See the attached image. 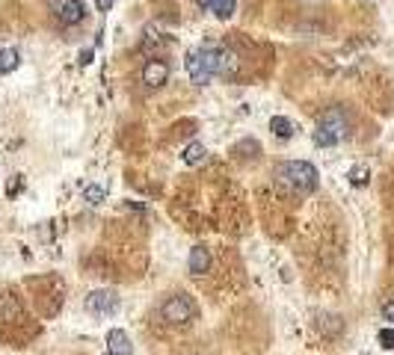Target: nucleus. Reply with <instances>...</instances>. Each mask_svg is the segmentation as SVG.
<instances>
[{"instance_id": "nucleus-16", "label": "nucleus", "mask_w": 394, "mask_h": 355, "mask_svg": "<svg viewBox=\"0 0 394 355\" xmlns=\"http://www.w3.org/2000/svg\"><path fill=\"white\" fill-rule=\"evenodd\" d=\"M368 178H370V172H368L365 166H356V169L350 172V184H353V187H365Z\"/></svg>"}, {"instance_id": "nucleus-21", "label": "nucleus", "mask_w": 394, "mask_h": 355, "mask_svg": "<svg viewBox=\"0 0 394 355\" xmlns=\"http://www.w3.org/2000/svg\"><path fill=\"white\" fill-rule=\"evenodd\" d=\"M92 63V51H81V66H89Z\"/></svg>"}, {"instance_id": "nucleus-13", "label": "nucleus", "mask_w": 394, "mask_h": 355, "mask_svg": "<svg viewBox=\"0 0 394 355\" xmlns=\"http://www.w3.org/2000/svg\"><path fill=\"white\" fill-rule=\"evenodd\" d=\"M270 130L279 136V140H291V136H293V122L285 118V115H273L270 118Z\"/></svg>"}, {"instance_id": "nucleus-5", "label": "nucleus", "mask_w": 394, "mask_h": 355, "mask_svg": "<svg viewBox=\"0 0 394 355\" xmlns=\"http://www.w3.org/2000/svg\"><path fill=\"white\" fill-rule=\"evenodd\" d=\"M48 9L63 27H74L86 18V4L84 0H48Z\"/></svg>"}, {"instance_id": "nucleus-7", "label": "nucleus", "mask_w": 394, "mask_h": 355, "mask_svg": "<svg viewBox=\"0 0 394 355\" xmlns=\"http://www.w3.org/2000/svg\"><path fill=\"white\" fill-rule=\"evenodd\" d=\"M169 81V63L166 59H148V63L143 66V83L148 86V89H161L163 83Z\"/></svg>"}, {"instance_id": "nucleus-12", "label": "nucleus", "mask_w": 394, "mask_h": 355, "mask_svg": "<svg viewBox=\"0 0 394 355\" xmlns=\"http://www.w3.org/2000/svg\"><path fill=\"white\" fill-rule=\"evenodd\" d=\"M205 157H208V148H205L202 143H190V145L181 151V160H184L187 166H199Z\"/></svg>"}, {"instance_id": "nucleus-8", "label": "nucleus", "mask_w": 394, "mask_h": 355, "mask_svg": "<svg viewBox=\"0 0 394 355\" xmlns=\"http://www.w3.org/2000/svg\"><path fill=\"white\" fill-rule=\"evenodd\" d=\"M133 346H131V338L125 329H110L107 331V355H131Z\"/></svg>"}, {"instance_id": "nucleus-3", "label": "nucleus", "mask_w": 394, "mask_h": 355, "mask_svg": "<svg viewBox=\"0 0 394 355\" xmlns=\"http://www.w3.org/2000/svg\"><path fill=\"white\" fill-rule=\"evenodd\" d=\"M350 136V118L341 107H329L323 115H320V122L318 128H314V145H323V148H332V145H338L344 143Z\"/></svg>"}, {"instance_id": "nucleus-6", "label": "nucleus", "mask_w": 394, "mask_h": 355, "mask_svg": "<svg viewBox=\"0 0 394 355\" xmlns=\"http://www.w3.org/2000/svg\"><path fill=\"white\" fill-rule=\"evenodd\" d=\"M116 308H119V296L113 290H92L86 296V311L95 317H110V314H116Z\"/></svg>"}, {"instance_id": "nucleus-15", "label": "nucleus", "mask_w": 394, "mask_h": 355, "mask_svg": "<svg viewBox=\"0 0 394 355\" xmlns=\"http://www.w3.org/2000/svg\"><path fill=\"white\" fill-rule=\"evenodd\" d=\"M84 199L89 202V205H101L107 195H104V187H98V184H89L86 190H84Z\"/></svg>"}, {"instance_id": "nucleus-1", "label": "nucleus", "mask_w": 394, "mask_h": 355, "mask_svg": "<svg viewBox=\"0 0 394 355\" xmlns=\"http://www.w3.org/2000/svg\"><path fill=\"white\" fill-rule=\"evenodd\" d=\"M276 184H279L285 192H291V195H308V192H314L318 190V169H314L311 163H305V160H285V163H279L276 166Z\"/></svg>"}, {"instance_id": "nucleus-17", "label": "nucleus", "mask_w": 394, "mask_h": 355, "mask_svg": "<svg viewBox=\"0 0 394 355\" xmlns=\"http://www.w3.org/2000/svg\"><path fill=\"white\" fill-rule=\"evenodd\" d=\"M377 341H380V346H383V349H394V326H388V329H380Z\"/></svg>"}, {"instance_id": "nucleus-18", "label": "nucleus", "mask_w": 394, "mask_h": 355, "mask_svg": "<svg viewBox=\"0 0 394 355\" xmlns=\"http://www.w3.org/2000/svg\"><path fill=\"white\" fill-rule=\"evenodd\" d=\"M383 320H388V323H391V326H394V299H391V302H385V305H383Z\"/></svg>"}, {"instance_id": "nucleus-20", "label": "nucleus", "mask_w": 394, "mask_h": 355, "mask_svg": "<svg viewBox=\"0 0 394 355\" xmlns=\"http://www.w3.org/2000/svg\"><path fill=\"white\" fill-rule=\"evenodd\" d=\"M18 190H21V175H15V181L9 184V195H15Z\"/></svg>"}, {"instance_id": "nucleus-14", "label": "nucleus", "mask_w": 394, "mask_h": 355, "mask_svg": "<svg viewBox=\"0 0 394 355\" xmlns=\"http://www.w3.org/2000/svg\"><path fill=\"white\" fill-rule=\"evenodd\" d=\"M234 9H238V0H216L211 12L220 18V21H228V18L234 15Z\"/></svg>"}, {"instance_id": "nucleus-22", "label": "nucleus", "mask_w": 394, "mask_h": 355, "mask_svg": "<svg viewBox=\"0 0 394 355\" xmlns=\"http://www.w3.org/2000/svg\"><path fill=\"white\" fill-rule=\"evenodd\" d=\"M216 0H196V6H202V9H213Z\"/></svg>"}, {"instance_id": "nucleus-11", "label": "nucleus", "mask_w": 394, "mask_h": 355, "mask_svg": "<svg viewBox=\"0 0 394 355\" xmlns=\"http://www.w3.org/2000/svg\"><path fill=\"white\" fill-rule=\"evenodd\" d=\"M238 74V56H234V51L223 48L220 51V71H216V77H234Z\"/></svg>"}, {"instance_id": "nucleus-19", "label": "nucleus", "mask_w": 394, "mask_h": 355, "mask_svg": "<svg viewBox=\"0 0 394 355\" xmlns=\"http://www.w3.org/2000/svg\"><path fill=\"white\" fill-rule=\"evenodd\" d=\"M113 4H116V0H95L98 12H110V9H113Z\"/></svg>"}, {"instance_id": "nucleus-9", "label": "nucleus", "mask_w": 394, "mask_h": 355, "mask_svg": "<svg viewBox=\"0 0 394 355\" xmlns=\"http://www.w3.org/2000/svg\"><path fill=\"white\" fill-rule=\"evenodd\" d=\"M187 267H190L193 275H205V272L211 269V252H208L205 246L190 249V261H187Z\"/></svg>"}, {"instance_id": "nucleus-10", "label": "nucleus", "mask_w": 394, "mask_h": 355, "mask_svg": "<svg viewBox=\"0 0 394 355\" xmlns=\"http://www.w3.org/2000/svg\"><path fill=\"white\" fill-rule=\"evenodd\" d=\"M18 66H21V53H18V48L0 51V74H12Z\"/></svg>"}, {"instance_id": "nucleus-2", "label": "nucleus", "mask_w": 394, "mask_h": 355, "mask_svg": "<svg viewBox=\"0 0 394 355\" xmlns=\"http://www.w3.org/2000/svg\"><path fill=\"white\" fill-rule=\"evenodd\" d=\"M220 45H202L187 53V74L196 86H208L220 71Z\"/></svg>"}, {"instance_id": "nucleus-4", "label": "nucleus", "mask_w": 394, "mask_h": 355, "mask_svg": "<svg viewBox=\"0 0 394 355\" xmlns=\"http://www.w3.org/2000/svg\"><path fill=\"white\" fill-rule=\"evenodd\" d=\"M161 317H163L166 326H190L196 320V305L184 293L169 296V299L163 302V308H161Z\"/></svg>"}]
</instances>
